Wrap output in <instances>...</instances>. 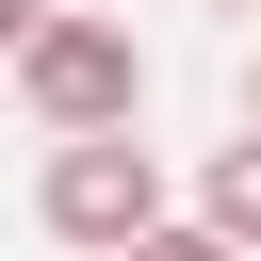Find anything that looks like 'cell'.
Here are the masks:
<instances>
[{"label":"cell","mask_w":261,"mask_h":261,"mask_svg":"<svg viewBox=\"0 0 261 261\" xmlns=\"http://www.w3.org/2000/svg\"><path fill=\"white\" fill-rule=\"evenodd\" d=\"M33 228H49V245H82V261H130L147 228H179V212H163L147 130H65V147L33 163Z\"/></svg>","instance_id":"6da1fadb"},{"label":"cell","mask_w":261,"mask_h":261,"mask_svg":"<svg viewBox=\"0 0 261 261\" xmlns=\"http://www.w3.org/2000/svg\"><path fill=\"white\" fill-rule=\"evenodd\" d=\"M16 114H33L49 147H65V130H130V114H147V49H130L114 16H82V0H65V16L16 49Z\"/></svg>","instance_id":"7a4b0ae2"},{"label":"cell","mask_w":261,"mask_h":261,"mask_svg":"<svg viewBox=\"0 0 261 261\" xmlns=\"http://www.w3.org/2000/svg\"><path fill=\"white\" fill-rule=\"evenodd\" d=\"M196 212H212V228H228V245L261 261V130H228V147L196 163Z\"/></svg>","instance_id":"3957f363"},{"label":"cell","mask_w":261,"mask_h":261,"mask_svg":"<svg viewBox=\"0 0 261 261\" xmlns=\"http://www.w3.org/2000/svg\"><path fill=\"white\" fill-rule=\"evenodd\" d=\"M130 261H245V245H228V228H212V212H179V228H147V245H130Z\"/></svg>","instance_id":"277c9868"},{"label":"cell","mask_w":261,"mask_h":261,"mask_svg":"<svg viewBox=\"0 0 261 261\" xmlns=\"http://www.w3.org/2000/svg\"><path fill=\"white\" fill-rule=\"evenodd\" d=\"M245 130H261V65H245Z\"/></svg>","instance_id":"5b68a950"},{"label":"cell","mask_w":261,"mask_h":261,"mask_svg":"<svg viewBox=\"0 0 261 261\" xmlns=\"http://www.w3.org/2000/svg\"><path fill=\"white\" fill-rule=\"evenodd\" d=\"M212 16H261V0H212Z\"/></svg>","instance_id":"8992f818"}]
</instances>
